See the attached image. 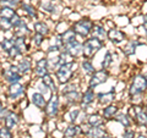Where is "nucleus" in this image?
Masks as SVG:
<instances>
[{"label":"nucleus","instance_id":"nucleus-1","mask_svg":"<svg viewBox=\"0 0 147 138\" xmlns=\"http://www.w3.org/2000/svg\"><path fill=\"white\" fill-rule=\"evenodd\" d=\"M127 98L131 103H141V99L147 95V78L145 73L136 72L126 87Z\"/></svg>","mask_w":147,"mask_h":138},{"label":"nucleus","instance_id":"nucleus-2","mask_svg":"<svg viewBox=\"0 0 147 138\" xmlns=\"http://www.w3.org/2000/svg\"><path fill=\"white\" fill-rule=\"evenodd\" d=\"M77 72H79V60H74L59 66L58 70L54 72V77L58 84H64L77 78Z\"/></svg>","mask_w":147,"mask_h":138},{"label":"nucleus","instance_id":"nucleus-3","mask_svg":"<svg viewBox=\"0 0 147 138\" xmlns=\"http://www.w3.org/2000/svg\"><path fill=\"white\" fill-rule=\"evenodd\" d=\"M126 113L130 115L134 127L147 130V111L144 103H131Z\"/></svg>","mask_w":147,"mask_h":138},{"label":"nucleus","instance_id":"nucleus-4","mask_svg":"<svg viewBox=\"0 0 147 138\" xmlns=\"http://www.w3.org/2000/svg\"><path fill=\"white\" fill-rule=\"evenodd\" d=\"M94 22L96 21L93 18H91L88 16H81L79 20L71 22L70 27L75 31L77 38L84 40L91 36V32H92V28H93Z\"/></svg>","mask_w":147,"mask_h":138},{"label":"nucleus","instance_id":"nucleus-5","mask_svg":"<svg viewBox=\"0 0 147 138\" xmlns=\"http://www.w3.org/2000/svg\"><path fill=\"white\" fill-rule=\"evenodd\" d=\"M12 22V36H20V37H28L33 33L32 27L30 25V20L21 15L20 12H16L15 15L10 18Z\"/></svg>","mask_w":147,"mask_h":138},{"label":"nucleus","instance_id":"nucleus-6","mask_svg":"<svg viewBox=\"0 0 147 138\" xmlns=\"http://www.w3.org/2000/svg\"><path fill=\"white\" fill-rule=\"evenodd\" d=\"M61 113V96L59 93H52L47 100L43 114L47 120H57Z\"/></svg>","mask_w":147,"mask_h":138},{"label":"nucleus","instance_id":"nucleus-7","mask_svg":"<svg viewBox=\"0 0 147 138\" xmlns=\"http://www.w3.org/2000/svg\"><path fill=\"white\" fill-rule=\"evenodd\" d=\"M0 78L5 84L16 83V82H21L25 80V77L18 71L16 62H11V61H9L7 65L0 68Z\"/></svg>","mask_w":147,"mask_h":138},{"label":"nucleus","instance_id":"nucleus-8","mask_svg":"<svg viewBox=\"0 0 147 138\" xmlns=\"http://www.w3.org/2000/svg\"><path fill=\"white\" fill-rule=\"evenodd\" d=\"M27 93V84L24 83V81L16 82V83L6 84L5 87V100L10 102L11 104L17 103L21 98L26 96Z\"/></svg>","mask_w":147,"mask_h":138},{"label":"nucleus","instance_id":"nucleus-9","mask_svg":"<svg viewBox=\"0 0 147 138\" xmlns=\"http://www.w3.org/2000/svg\"><path fill=\"white\" fill-rule=\"evenodd\" d=\"M104 42L93 38V37H88V38L84 39L82 40V58L92 60L96 56V54L104 48Z\"/></svg>","mask_w":147,"mask_h":138},{"label":"nucleus","instance_id":"nucleus-10","mask_svg":"<svg viewBox=\"0 0 147 138\" xmlns=\"http://www.w3.org/2000/svg\"><path fill=\"white\" fill-rule=\"evenodd\" d=\"M112 77V72L109 70H104V68H97L92 75L87 78V82H86V87L92 89H96L97 87L102 86L104 83H107L109 81V78Z\"/></svg>","mask_w":147,"mask_h":138},{"label":"nucleus","instance_id":"nucleus-11","mask_svg":"<svg viewBox=\"0 0 147 138\" xmlns=\"http://www.w3.org/2000/svg\"><path fill=\"white\" fill-rule=\"evenodd\" d=\"M36 6L40 12V15H48L50 17H58L61 13V10L59 7L58 0H37Z\"/></svg>","mask_w":147,"mask_h":138},{"label":"nucleus","instance_id":"nucleus-12","mask_svg":"<svg viewBox=\"0 0 147 138\" xmlns=\"http://www.w3.org/2000/svg\"><path fill=\"white\" fill-rule=\"evenodd\" d=\"M17 11L24 17L28 18L31 22L40 18V12L38 11V9H37L34 4L31 3V0H22L20 7L17 9Z\"/></svg>","mask_w":147,"mask_h":138},{"label":"nucleus","instance_id":"nucleus-13","mask_svg":"<svg viewBox=\"0 0 147 138\" xmlns=\"http://www.w3.org/2000/svg\"><path fill=\"white\" fill-rule=\"evenodd\" d=\"M129 39L127 33L124 29L119 28V27H112L108 29V36H107V40L115 45V47H121V45Z\"/></svg>","mask_w":147,"mask_h":138},{"label":"nucleus","instance_id":"nucleus-14","mask_svg":"<svg viewBox=\"0 0 147 138\" xmlns=\"http://www.w3.org/2000/svg\"><path fill=\"white\" fill-rule=\"evenodd\" d=\"M50 73L49 68H48V59L47 56H40L38 59L34 60V66L33 70H32V80H40L42 77H44L45 75Z\"/></svg>","mask_w":147,"mask_h":138},{"label":"nucleus","instance_id":"nucleus-15","mask_svg":"<svg viewBox=\"0 0 147 138\" xmlns=\"http://www.w3.org/2000/svg\"><path fill=\"white\" fill-rule=\"evenodd\" d=\"M16 65H17L18 71H20L22 76L28 77L32 75V70H33V66H34V59L32 55L26 54L16 61Z\"/></svg>","mask_w":147,"mask_h":138},{"label":"nucleus","instance_id":"nucleus-16","mask_svg":"<svg viewBox=\"0 0 147 138\" xmlns=\"http://www.w3.org/2000/svg\"><path fill=\"white\" fill-rule=\"evenodd\" d=\"M96 100H97V92H96L94 89H92V88L86 87L81 93V99H80L79 107L82 110H86L87 111V109L92 108L96 104Z\"/></svg>","mask_w":147,"mask_h":138},{"label":"nucleus","instance_id":"nucleus-17","mask_svg":"<svg viewBox=\"0 0 147 138\" xmlns=\"http://www.w3.org/2000/svg\"><path fill=\"white\" fill-rule=\"evenodd\" d=\"M61 50L69 53L75 60H80L82 58V40L77 38V39L74 40V42L64 44Z\"/></svg>","mask_w":147,"mask_h":138},{"label":"nucleus","instance_id":"nucleus-18","mask_svg":"<svg viewBox=\"0 0 147 138\" xmlns=\"http://www.w3.org/2000/svg\"><path fill=\"white\" fill-rule=\"evenodd\" d=\"M117 96H118V94H117V92H115V89H114V88H112L108 92H98L96 104H97L99 108H102V107H104V105L115 103Z\"/></svg>","mask_w":147,"mask_h":138},{"label":"nucleus","instance_id":"nucleus-19","mask_svg":"<svg viewBox=\"0 0 147 138\" xmlns=\"http://www.w3.org/2000/svg\"><path fill=\"white\" fill-rule=\"evenodd\" d=\"M81 89H76L72 92H67V93L61 94V100L65 108H71V107H77L80 104V99H81Z\"/></svg>","mask_w":147,"mask_h":138},{"label":"nucleus","instance_id":"nucleus-20","mask_svg":"<svg viewBox=\"0 0 147 138\" xmlns=\"http://www.w3.org/2000/svg\"><path fill=\"white\" fill-rule=\"evenodd\" d=\"M31 27H32V31H33V32L44 36L45 38H48V37L53 33L52 27L49 26L47 20H42V18L36 20V21H32L31 22Z\"/></svg>","mask_w":147,"mask_h":138},{"label":"nucleus","instance_id":"nucleus-21","mask_svg":"<svg viewBox=\"0 0 147 138\" xmlns=\"http://www.w3.org/2000/svg\"><path fill=\"white\" fill-rule=\"evenodd\" d=\"M140 39L141 38H130V37H129V39L121 45V53L125 55L126 58L135 55L137 52V48H139L140 45H142V42Z\"/></svg>","mask_w":147,"mask_h":138},{"label":"nucleus","instance_id":"nucleus-22","mask_svg":"<svg viewBox=\"0 0 147 138\" xmlns=\"http://www.w3.org/2000/svg\"><path fill=\"white\" fill-rule=\"evenodd\" d=\"M20 122H21V115L18 114L15 109L10 108V110H9V113L6 114V116H5V119H4V121H3V125L13 131L15 128L18 127Z\"/></svg>","mask_w":147,"mask_h":138},{"label":"nucleus","instance_id":"nucleus-23","mask_svg":"<svg viewBox=\"0 0 147 138\" xmlns=\"http://www.w3.org/2000/svg\"><path fill=\"white\" fill-rule=\"evenodd\" d=\"M120 110H121L120 105L117 104V103H112V104H108V105H104V107L99 108V111L102 114L105 122L113 121V119L115 117V115L120 111Z\"/></svg>","mask_w":147,"mask_h":138},{"label":"nucleus","instance_id":"nucleus-24","mask_svg":"<svg viewBox=\"0 0 147 138\" xmlns=\"http://www.w3.org/2000/svg\"><path fill=\"white\" fill-rule=\"evenodd\" d=\"M12 40H13V45L20 50V52L26 55V54H30L32 52V44L30 43V39L27 37H20V36H12Z\"/></svg>","mask_w":147,"mask_h":138},{"label":"nucleus","instance_id":"nucleus-25","mask_svg":"<svg viewBox=\"0 0 147 138\" xmlns=\"http://www.w3.org/2000/svg\"><path fill=\"white\" fill-rule=\"evenodd\" d=\"M97 68H96L93 61L91 59H85V58H81L79 60V72L82 77H86L88 78L92 73H93Z\"/></svg>","mask_w":147,"mask_h":138},{"label":"nucleus","instance_id":"nucleus-26","mask_svg":"<svg viewBox=\"0 0 147 138\" xmlns=\"http://www.w3.org/2000/svg\"><path fill=\"white\" fill-rule=\"evenodd\" d=\"M107 36H108V28L105 27L104 22H94L93 25V28H92L91 32V36L90 37H93V38H97L102 42H107Z\"/></svg>","mask_w":147,"mask_h":138},{"label":"nucleus","instance_id":"nucleus-27","mask_svg":"<svg viewBox=\"0 0 147 138\" xmlns=\"http://www.w3.org/2000/svg\"><path fill=\"white\" fill-rule=\"evenodd\" d=\"M47 98L42 94V93H39L38 90H32V93L30 94V102L31 104L33 105V107L36 109H38L40 110V111H43L44 108H45V104H47Z\"/></svg>","mask_w":147,"mask_h":138},{"label":"nucleus","instance_id":"nucleus-28","mask_svg":"<svg viewBox=\"0 0 147 138\" xmlns=\"http://www.w3.org/2000/svg\"><path fill=\"white\" fill-rule=\"evenodd\" d=\"M79 136H82L80 123H67L65 126V128L63 130V137L64 138H76Z\"/></svg>","mask_w":147,"mask_h":138},{"label":"nucleus","instance_id":"nucleus-29","mask_svg":"<svg viewBox=\"0 0 147 138\" xmlns=\"http://www.w3.org/2000/svg\"><path fill=\"white\" fill-rule=\"evenodd\" d=\"M82 111V109L77 105V107H71V108H66V111L64 114V120L67 123H77L79 122V117L80 114Z\"/></svg>","mask_w":147,"mask_h":138},{"label":"nucleus","instance_id":"nucleus-30","mask_svg":"<svg viewBox=\"0 0 147 138\" xmlns=\"http://www.w3.org/2000/svg\"><path fill=\"white\" fill-rule=\"evenodd\" d=\"M86 122L88 123L90 126L92 127H97V126H102V125H105V121L102 116V114H100L99 109L98 110H94V111L90 113L87 115V120Z\"/></svg>","mask_w":147,"mask_h":138},{"label":"nucleus","instance_id":"nucleus-31","mask_svg":"<svg viewBox=\"0 0 147 138\" xmlns=\"http://www.w3.org/2000/svg\"><path fill=\"white\" fill-rule=\"evenodd\" d=\"M113 121L119 123L123 128H129V127L134 126L132 125V120H131L130 115H129L126 111H123V110H120V111L115 115V117L113 119Z\"/></svg>","mask_w":147,"mask_h":138},{"label":"nucleus","instance_id":"nucleus-32","mask_svg":"<svg viewBox=\"0 0 147 138\" xmlns=\"http://www.w3.org/2000/svg\"><path fill=\"white\" fill-rule=\"evenodd\" d=\"M108 133V130L105 125L97 126V127H91L88 132L85 135V138H103Z\"/></svg>","mask_w":147,"mask_h":138},{"label":"nucleus","instance_id":"nucleus-33","mask_svg":"<svg viewBox=\"0 0 147 138\" xmlns=\"http://www.w3.org/2000/svg\"><path fill=\"white\" fill-rule=\"evenodd\" d=\"M40 81H42L43 83L48 87L52 93H58L59 84H58V82H57V80H55V77H54V73H52V72L48 73V75H45L44 77L40 78Z\"/></svg>","mask_w":147,"mask_h":138},{"label":"nucleus","instance_id":"nucleus-34","mask_svg":"<svg viewBox=\"0 0 147 138\" xmlns=\"http://www.w3.org/2000/svg\"><path fill=\"white\" fill-rule=\"evenodd\" d=\"M76 89H81V84L80 82L77 81V78L72 80L67 83H64V84H59V90L58 93L59 94H64V93H67V92H72V90H76Z\"/></svg>","mask_w":147,"mask_h":138},{"label":"nucleus","instance_id":"nucleus-35","mask_svg":"<svg viewBox=\"0 0 147 138\" xmlns=\"http://www.w3.org/2000/svg\"><path fill=\"white\" fill-rule=\"evenodd\" d=\"M28 39H30V43L32 44L33 49H34V50H38V49H42L44 42H45V40H47L48 38H45L44 36L39 34V33H36V32H33V33H32V34L28 37Z\"/></svg>","mask_w":147,"mask_h":138},{"label":"nucleus","instance_id":"nucleus-36","mask_svg":"<svg viewBox=\"0 0 147 138\" xmlns=\"http://www.w3.org/2000/svg\"><path fill=\"white\" fill-rule=\"evenodd\" d=\"M0 33L6 37H12V22L10 18L0 16Z\"/></svg>","mask_w":147,"mask_h":138},{"label":"nucleus","instance_id":"nucleus-37","mask_svg":"<svg viewBox=\"0 0 147 138\" xmlns=\"http://www.w3.org/2000/svg\"><path fill=\"white\" fill-rule=\"evenodd\" d=\"M114 65V54L112 53V50H107L103 55V59L100 61V68H104V70H109L113 67Z\"/></svg>","mask_w":147,"mask_h":138},{"label":"nucleus","instance_id":"nucleus-38","mask_svg":"<svg viewBox=\"0 0 147 138\" xmlns=\"http://www.w3.org/2000/svg\"><path fill=\"white\" fill-rule=\"evenodd\" d=\"M61 36V40H63V45L64 44H67L70 42H74L75 39H77V36L75 33V31H74L71 27H69V28H66L65 31L63 32V33H60Z\"/></svg>","mask_w":147,"mask_h":138},{"label":"nucleus","instance_id":"nucleus-39","mask_svg":"<svg viewBox=\"0 0 147 138\" xmlns=\"http://www.w3.org/2000/svg\"><path fill=\"white\" fill-rule=\"evenodd\" d=\"M33 86H34V89H36V90H38L39 93H42L47 99L50 96V94H52L50 89H49L48 87L45 86L40 80H34V81H33Z\"/></svg>","mask_w":147,"mask_h":138},{"label":"nucleus","instance_id":"nucleus-40","mask_svg":"<svg viewBox=\"0 0 147 138\" xmlns=\"http://www.w3.org/2000/svg\"><path fill=\"white\" fill-rule=\"evenodd\" d=\"M47 59H48V68H49V71L52 73H54L59 68V66L61 65L60 59H59V54L58 55H52V56H47Z\"/></svg>","mask_w":147,"mask_h":138},{"label":"nucleus","instance_id":"nucleus-41","mask_svg":"<svg viewBox=\"0 0 147 138\" xmlns=\"http://www.w3.org/2000/svg\"><path fill=\"white\" fill-rule=\"evenodd\" d=\"M5 56H6V59H7L9 61H11V62H16V61L18 60V59L24 56V54H22V53L20 52V50H18V49L15 47V45H13V47H12L10 50H9L7 53H5Z\"/></svg>","mask_w":147,"mask_h":138},{"label":"nucleus","instance_id":"nucleus-42","mask_svg":"<svg viewBox=\"0 0 147 138\" xmlns=\"http://www.w3.org/2000/svg\"><path fill=\"white\" fill-rule=\"evenodd\" d=\"M12 47H13L12 37H6V36H4L3 38L0 39V50H1L4 54L7 53Z\"/></svg>","mask_w":147,"mask_h":138},{"label":"nucleus","instance_id":"nucleus-43","mask_svg":"<svg viewBox=\"0 0 147 138\" xmlns=\"http://www.w3.org/2000/svg\"><path fill=\"white\" fill-rule=\"evenodd\" d=\"M17 12L16 9L10 7V6H0V16L6 17V18H12V16Z\"/></svg>","mask_w":147,"mask_h":138},{"label":"nucleus","instance_id":"nucleus-44","mask_svg":"<svg viewBox=\"0 0 147 138\" xmlns=\"http://www.w3.org/2000/svg\"><path fill=\"white\" fill-rule=\"evenodd\" d=\"M48 40H49V44L52 45H57L59 48H63V40H61V36L59 33H52L49 37H48Z\"/></svg>","mask_w":147,"mask_h":138},{"label":"nucleus","instance_id":"nucleus-45","mask_svg":"<svg viewBox=\"0 0 147 138\" xmlns=\"http://www.w3.org/2000/svg\"><path fill=\"white\" fill-rule=\"evenodd\" d=\"M21 3L22 0H0V6H10L17 10L20 7Z\"/></svg>","mask_w":147,"mask_h":138},{"label":"nucleus","instance_id":"nucleus-46","mask_svg":"<svg viewBox=\"0 0 147 138\" xmlns=\"http://www.w3.org/2000/svg\"><path fill=\"white\" fill-rule=\"evenodd\" d=\"M137 136V131L134 127H129V128H123L121 132V138H136Z\"/></svg>","mask_w":147,"mask_h":138},{"label":"nucleus","instance_id":"nucleus-47","mask_svg":"<svg viewBox=\"0 0 147 138\" xmlns=\"http://www.w3.org/2000/svg\"><path fill=\"white\" fill-rule=\"evenodd\" d=\"M16 108H18L20 110H26L27 108L31 105V102H30V98H27V96H24V98H21L18 100L17 103L13 104Z\"/></svg>","mask_w":147,"mask_h":138},{"label":"nucleus","instance_id":"nucleus-48","mask_svg":"<svg viewBox=\"0 0 147 138\" xmlns=\"http://www.w3.org/2000/svg\"><path fill=\"white\" fill-rule=\"evenodd\" d=\"M0 138H13V132L10 128L4 126L3 123L0 125Z\"/></svg>","mask_w":147,"mask_h":138},{"label":"nucleus","instance_id":"nucleus-49","mask_svg":"<svg viewBox=\"0 0 147 138\" xmlns=\"http://www.w3.org/2000/svg\"><path fill=\"white\" fill-rule=\"evenodd\" d=\"M59 59H60L61 65H63V64H67V62H71V61L75 60V59H74L70 54L66 53V52H64V50H60V53H59Z\"/></svg>","mask_w":147,"mask_h":138},{"label":"nucleus","instance_id":"nucleus-50","mask_svg":"<svg viewBox=\"0 0 147 138\" xmlns=\"http://www.w3.org/2000/svg\"><path fill=\"white\" fill-rule=\"evenodd\" d=\"M139 28H141V29H144V38L145 39H147V23H141L140 26H139Z\"/></svg>","mask_w":147,"mask_h":138},{"label":"nucleus","instance_id":"nucleus-51","mask_svg":"<svg viewBox=\"0 0 147 138\" xmlns=\"http://www.w3.org/2000/svg\"><path fill=\"white\" fill-rule=\"evenodd\" d=\"M7 107V105L5 104V103H4V100H1V99H0V114H1L3 111H4V110H5V108Z\"/></svg>","mask_w":147,"mask_h":138},{"label":"nucleus","instance_id":"nucleus-52","mask_svg":"<svg viewBox=\"0 0 147 138\" xmlns=\"http://www.w3.org/2000/svg\"><path fill=\"white\" fill-rule=\"evenodd\" d=\"M136 138H147V135L146 133H142V132H137Z\"/></svg>","mask_w":147,"mask_h":138},{"label":"nucleus","instance_id":"nucleus-53","mask_svg":"<svg viewBox=\"0 0 147 138\" xmlns=\"http://www.w3.org/2000/svg\"><path fill=\"white\" fill-rule=\"evenodd\" d=\"M103 138H117L115 136H113V135H110V133H107V135H105Z\"/></svg>","mask_w":147,"mask_h":138},{"label":"nucleus","instance_id":"nucleus-54","mask_svg":"<svg viewBox=\"0 0 147 138\" xmlns=\"http://www.w3.org/2000/svg\"><path fill=\"white\" fill-rule=\"evenodd\" d=\"M142 18H144V22H145V23H147V12L142 15Z\"/></svg>","mask_w":147,"mask_h":138},{"label":"nucleus","instance_id":"nucleus-55","mask_svg":"<svg viewBox=\"0 0 147 138\" xmlns=\"http://www.w3.org/2000/svg\"><path fill=\"white\" fill-rule=\"evenodd\" d=\"M76 138H85V137H82V136H79V137H76Z\"/></svg>","mask_w":147,"mask_h":138},{"label":"nucleus","instance_id":"nucleus-56","mask_svg":"<svg viewBox=\"0 0 147 138\" xmlns=\"http://www.w3.org/2000/svg\"><path fill=\"white\" fill-rule=\"evenodd\" d=\"M145 76H146V78H147V72H146V73H145Z\"/></svg>","mask_w":147,"mask_h":138},{"label":"nucleus","instance_id":"nucleus-57","mask_svg":"<svg viewBox=\"0 0 147 138\" xmlns=\"http://www.w3.org/2000/svg\"><path fill=\"white\" fill-rule=\"evenodd\" d=\"M50 138H58V137H50Z\"/></svg>","mask_w":147,"mask_h":138},{"label":"nucleus","instance_id":"nucleus-58","mask_svg":"<svg viewBox=\"0 0 147 138\" xmlns=\"http://www.w3.org/2000/svg\"><path fill=\"white\" fill-rule=\"evenodd\" d=\"M146 135H147V130H146Z\"/></svg>","mask_w":147,"mask_h":138}]
</instances>
